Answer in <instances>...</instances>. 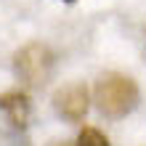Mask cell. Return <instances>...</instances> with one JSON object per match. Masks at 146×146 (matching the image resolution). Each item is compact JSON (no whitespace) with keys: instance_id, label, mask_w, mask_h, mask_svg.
I'll use <instances>...</instances> for the list:
<instances>
[{"instance_id":"cell-1","label":"cell","mask_w":146,"mask_h":146,"mask_svg":"<svg viewBox=\"0 0 146 146\" xmlns=\"http://www.w3.org/2000/svg\"><path fill=\"white\" fill-rule=\"evenodd\" d=\"M93 101H96L98 111L109 119H119L138 106L141 90L133 77L119 74V72H106L96 80L93 88Z\"/></svg>"},{"instance_id":"cell-2","label":"cell","mask_w":146,"mask_h":146,"mask_svg":"<svg viewBox=\"0 0 146 146\" xmlns=\"http://www.w3.org/2000/svg\"><path fill=\"white\" fill-rule=\"evenodd\" d=\"M13 74L27 88H42L53 77V50L42 42H27L13 53Z\"/></svg>"},{"instance_id":"cell-3","label":"cell","mask_w":146,"mask_h":146,"mask_svg":"<svg viewBox=\"0 0 146 146\" xmlns=\"http://www.w3.org/2000/svg\"><path fill=\"white\" fill-rule=\"evenodd\" d=\"M88 106H90V93H88V85L80 80L64 82L53 93V111L66 122H82L88 114Z\"/></svg>"},{"instance_id":"cell-4","label":"cell","mask_w":146,"mask_h":146,"mask_svg":"<svg viewBox=\"0 0 146 146\" xmlns=\"http://www.w3.org/2000/svg\"><path fill=\"white\" fill-rule=\"evenodd\" d=\"M0 114L5 117V122L13 127V130H24L29 125V117H32V104H29V96L24 90H5L0 93Z\"/></svg>"},{"instance_id":"cell-5","label":"cell","mask_w":146,"mask_h":146,"mask_svg":"<svg viewBox=\"0 0 146 146\" xmlns=\"http://www.w3.org/2000/svg\"><path fill=\"white\" fill-rule=\"evenodd\" d=\"M74 146H111V143L98 127H82L80 135H77V141H74Z\"/></svg>"},{"instance_id":"cell-6","label":"cell","mask_w":146,"mask_h":146,"mask_svg":"<svg viewBox=\"0 0 146 146\" xmlns=\"http://www.w3.org/2000/svg\"><path fill=\"white\" fill-rule=\"evenodd\" d=\"M48 146H74V143L72 141H50Z\"/></svg>"},{"instance_id":"cell-7","label":"cell","mask_w":146,"mask_h":146,"mask_svg":"<svg viewBox=\"0 0 146 146\" xmlns=\"http://www.w3.org/2000/svg\"><path fill=\"white\" fill-rule=\"evenodd\" d=\"M64 3H74V0H64Z\"/></svg>"}]
</instances>
